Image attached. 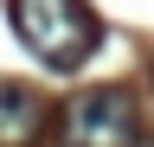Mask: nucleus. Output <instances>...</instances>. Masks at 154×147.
I'll return each mask as SVG.
<instances>
[{
  "label": "nucleus",
  "instance_id": "39448f33",
  "mask_svg": "<svg viewBox=\"0 0 154 147\" xmlns=\"http://www.w3.org/2000/svg\"><path fill=\"white\" fill-rule=\"evenodd\" d=\"M148 83H154V64H148Z\"/></svg>",
  "mask_w": 154,
  "mask_h": 147
},
{
  "label": "nucleus",
  "instance_id": "f257e3e1",
  "mask_svg": "<svg viewBox=\"0 0 154 147\" xmlns=\"http://www.w3.org/2000/svg\"><path fill=\"white\" fill-rule=\"evenodd\" d=\"M13 32L45 70H77L103 45V26L84 13V0H13Z\"/></svg>",
  "mask_w": 154,
  "mask_h": 147
},
{
  "label": "nucleus",
  "instance_id": "f03ea898",
  "mask_svg": "<svg viewBox=\"0 0 154 147\" xmlns=\"http://www.w3.org/2000/svg\"><path fill=\"white\" fill-rule=\"evenodd\" d=\"M141 141V115H135V96L122 83L84 90L64 109V147H135Z\"/></svg>",
  "mask_w": 154,
  "mask_h": 147
},
{
  "label": "nucleus",
  "instance_id": "20e7f679",
  "mask_svg": "<svg viewBox=\"0 0 154 147\" xmlns=\"http://www.w3.org/2000/svg\"><path fill=\"white\" fill-rule=\"evenodd\" d=\"M135 147H154V141H148V134H141V141H135Z\"/></svg>",
  "mask_w": 154,
  "mask_h": 147
},
{
  "label": "nucleus",
  "instance_id": "7ed1b4c3",
  "mask_svg": "<svg viewBox=\"0 0 154 147\" xmlns=\"http://www.w3.org/2000/svg\"><path fill=\"white\" fill-rule=\"evenodd\" d=\"M45 128V102L26 83H0V147H32Z\"/></svg>",
  "mask_w": 154,
  "mask_h": 147
}]
</instances>
